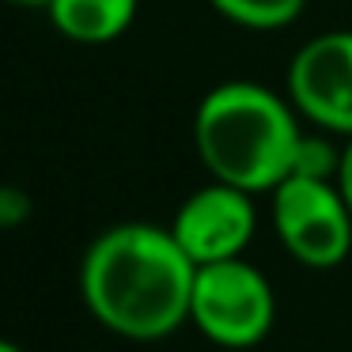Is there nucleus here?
Instances as JSON below:
<instances>
[{
    "label": "nucleus",
    "mask_w": 352,
    "mask_h": 352,
    "mask_svg": "<svg viewBox=\"0 0 352 352\" xmlns=\"http://www.w3.org/2000/svg\"><path fill=\"white\" fill-rule=\"evenodd\" d=\"M288 99L299 118L329 137H352V31H326L296 50Z\"/></svg>",
    "instance_id": "obj_5"
},
{
    "label": "nucleus",
    "mask_w": 352,
    "mask_h": 352,
    "mask_svg": "<svg viewBox=\"0 0 352 352\" xmlns=\"http://www.w3.org/2000/svg\"><path fill=\"white\" fill-rule=\"evenodd\" d=\"M4 4H16V8H42V12H46L50 0H4Z\"/></svg>",
    "instance_id": "obj_10"
},
{
    "label": "nucleus",
    "mask_w": 352,
    "mask_h": 352,
    "mask_svg": "<svg viewBox=\"0 0 352 352\" xmlns=\"http://www.w3.org/2000/svg\"><path fill=\"white\" fill-rule=\"evenodd\" d=\"M208 8L246 31H280L303 16L307 0H208Z\"/></svg>",
    "instance_id": "obj_8"
},
{
    "label": "nucleus",
    "mask_w": 352,
    "mask_h": 352,
    "mask_svg": "<svg viewBox=\"0 0 352 352\" xmlns=\"http://www.w3.org/2000/svg\"><path fill=\"white\" fill-rule=\"evenodd\" d=\"M140 0H50L46 16L76 46H110L137 23Z\"/></svg>",
    "instance_id": "obj_7"
},
{
    "label": "nucleus",
    "mask_w": 352,
    "mask_h": 352,
    "mask_svg": "<svg viewBox=\"0 0 352 352\" xmlns=\"http://www.w3.org/2000/svg\"><path fill=\"white\" fill-rule=\"evenodd\" d=\"M190 322L220 349H254L276 322L273 284L246 258L197 265Z\"/></svg>",
    "instance_id": "obj_3"
},
{
    "label": "nucleus",
    "mask_w": 352,
    "mask_h": 352,
    "mask_svg": "<svg viewBox=\"0 0 352 352\" xmlns=\"http://www.w3.org/2000/svg\"><path fill=\"white\" fill-rule=\"evenodd\" d=\"M280 246L307 269H337L352 254V212L337 182L288 175L269 193Z\"/></svg>",
    "instance_id": "obj_4"
},
{
    "label": "nucleus",
    "mask_w": 352,
    "mask_h": 352,
    "mask_svg": "<svg viewBox=\"0 0 352 352\" xmlns=\"http://www.w3.org/2000/svg\"><path fill=\"white\" fill-rule=\"evenodd\" d=\"M303 125L292 99L254 80H223L193 110V148L212 182L273 193L296 167Z\"/></svg>",
    "instance_id": "obj_2"
},
{
    "label": "nucleus",
    "mask_w": 352,
    "mask_h": 352,
    "mask_svg": "<svg viewBox=\"0 0 352 352\" xmlns=\"http://www.w3.org/2000/svg\"><path fill=\"white\" fill-rule=\"evenodd\" d=\"M167 228L193 265L246 258V246L254 243V231H258L254 193L223 182H208L178 205Z\"/></svg>",
    "instance_id": "obj_6"
},
{
    "label": "nucleus",
    "mask_w": 352,
    "mask_h": 352,
    "mask_svg": "<svg viewBox=\"0 0 352 352\" xmlns=\"http://www.w3.org/2000/svg\"><path fill=\"white\" fill-rule=\"evenodd\" d=\"M197 265L170 228L129 220L99 231L80 261V296L102 329L125 341H163L190 326Z\"/></svg>",
    "instance_id": "obj_1"
},
{
    "label": "nucleus",
    "mask_w": 352,
    "mask_h": 352,
    "mask_svg": "<svg viewBox=\"0 0 352 352\" xmlns=\"http://www.w3.org/2000/svg\"><path fill=\"white\" fill-rule=\"evenodd\" d=\"M0 352H27V349L16 344V341H8V337H0Z\"/></svg>",
    "instance_id": "obj_11"
},
{
    "label": "nucleus",
    "mask_w": 352,
    "mask_h": 352,
    "mask_svg": "<svg viewBox=\"0 0 352 352\" xmlns=\"http://www.w3.org/2000/svg\"><path fill=\"white\" fill-rule=\"evenodd\" d=\"M337 190H341V197H344V205H349V212H352V137L341 144V167H337Z\"/></svg>",
    "instance_id": "obj_9"
}]
</instances>
